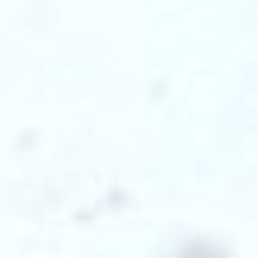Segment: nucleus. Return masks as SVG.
I'll return each mask as SVG.
<instances>
[]
</instances>
